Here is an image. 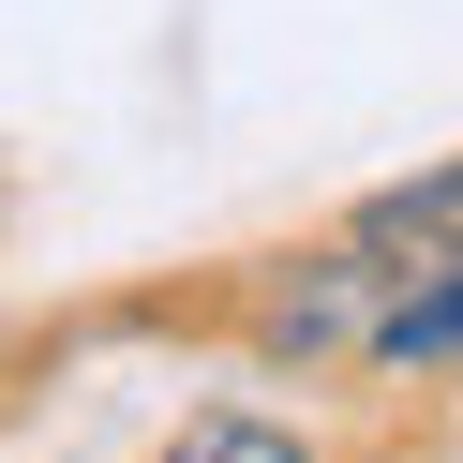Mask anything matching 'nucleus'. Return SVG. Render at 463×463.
I'll return each mask as SVG.
<instances>
[{"instance_id":"nucleus-1","label":"nucleus","mask_w":463,"mask_h":463,"mask_svg":"<svg viewBox=\"0 0 463 463\" xmlns=\"http://www.w3.org/2000/svg\"><path fill=\"white\" fill-rule=\"evenodd\" d=\"M389 254L463 269V165H433V180H403V194H373V210H359V269H389Z\"/></svg>"},{"instance_id":"nucleus-2","label":"nucleus","mask_w":463,"mask_h":463,"mask_svg":"<svg viewBox=\"0 0 463 463\" xmlns=\"http://www.w3.org/2000/svg\"><path fill=\"white\" fill-rule=\"evenodd\" d=\"M373 344H389L403 373H419V359H463V284H433V299H403V314H389Z\"/></svg>"},{"instance_id":"nucleus-3","label":"nucleus","mask_w":463,"mask_h":463,"mask_svg":"<svg viewBox=\"0 0 463 463\" xmlns=\"http://www.w3.org/2000/svg\"><path fill=\"white\" fill-rule=\"evenodd\" d=\"M165 463H314V449H299V433H269V419H194Z\"/></svg>"}]
</instances>
